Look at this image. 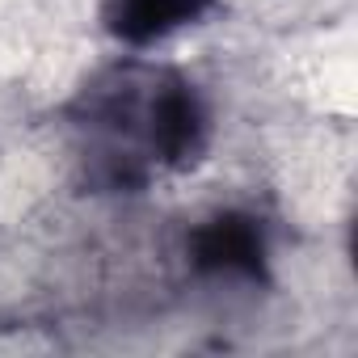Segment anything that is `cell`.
Segmentation results:
<instances>
[{"label":"cell","mask_w":358,"mask_h":358,"mask_svg":"<svg viewBox=\"0 0 358 358\" xmlns=\"http://www.w3.org/2000/svg\"><path fill=\"white\" fill-rule=\"evenodd\" d=\"M59 118L76 139L85 194H143L160 177L194 173L215 143V110L203 85L143 51L85 76Z\"/></svg>","instance_id":"cell-1"},{"label":"cell","mask_w":358,"mask_h":358,"mask_svg":"<svg viewBox=\"0 0 358 358\" xmlns=\"http://www.w3.org/2000/svg\"><path fill=\"white\" fill-rule=\"evenodd\" d=\"M182 257L186 270L203 282H232L253 291L274 287V236L266 215L249 207H215L194 220Z\"/></svg>","instance_id":"cell-2"},{"label":"cell","mask_w":358,"mask_h":358,"mask_svg":"<svg viewBox=\"0 0 358 358\" xmlns=\"http://www.w3.org/2000/svg\"><path fill=\"white\" fill-rule=\"evenodd\" d=\"M220 9V0H101L97 26L122 51H152L182 30H194Z\"/></svg>","instance_id":"cell-3"}]
</instances>
